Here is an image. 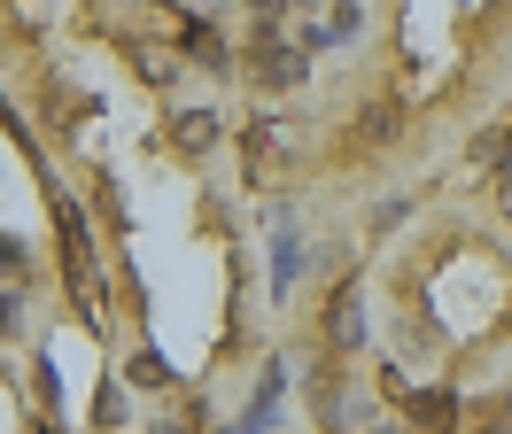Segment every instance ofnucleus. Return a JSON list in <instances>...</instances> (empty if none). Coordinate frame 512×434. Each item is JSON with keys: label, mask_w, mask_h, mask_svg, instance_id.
<instances>
[{"label": "nucleus", "mask_w": 512, "mask_h": 434, "mask_svg": "<svg viewBox=\"0 0 512 434\" xmlns=\"http://www.w3.org/2000/svg\"><path fill=\"white\" fill-rule=\"evenodd\" d=\"M171 140H179L187 155H202L210 140H218V117H210V109H179V117H171Z\"/></svg>", "instance_id": "nucleus-1"}, {"label": "nucleus", "mask_w": 512, "mask_h": 434, "mask_svg": "<svg viewBox=\"0 0 512 434\" xmlns=\"http://www.w3.org/2000/svg\"><path fill=\"white\" fill-rule=\"evenodd\" d=\"M326 334L342 341V349H357V341H365V318H357V279L342 287V295H334V318H326Z\"/></svg>", "instance_id": "nucleus-2"}, {"label": "nucleus", "mask_w": 512, "mask_h": 434, "mask_svg": "<svg viewBox=\"0 0 512 434\" xmlns=\"http://www.w3.org/2000/svg\"><path fill=\"white\" fill-rule=\"evenodd\" d=\"M412 419L435 427V434H450L458 427V396H450V388H427V396H412Z\"/></svg>", "instance_id": "nucleus-3"}, {"label": "nucleus", "mask_w": 512, "mask_h": 434, "mask_svg": "<svg viewBox=\"0 0 512 434\" xmlns=\"http://www.w3.org/2000/svg\"><path fill=\"white\" fill-rule=\"evenodd\" d=\"M264 86H295L303 78V55H288V47H256V62H249Z\"/></svg>", "instance_id": "nucleus-4"}, {"label": "nucleus", "mask_w": 512, "mask_h": 434, "mask_svg": "<svg viewBox=\"0 0 512 434\" xmlns=\"http://www.w3.org/2000/svg\"><path fill=\"white\" fill-rule=\"evenodd\" d=\"M132 380H140V388H163V380H171V365H163L156 349H140V357H132Z\"/></svg>", "instance_id": "nucleus-5"}, {"label": "nucleus", "mask_w": 512, "mask_h": 434, "mask_svg": "<svg viewBox=\"0 0 512 434\" xmlns=\"http://www.w3.org/2000/svg\"><path fill=\"white\" fill-rule=\"evenodd\" d=\"M140 78H148V86H163V78H171V55H156V47H140Z\"/></svg>", "instance_id": "nucleus-6"}, {"label": "nucleus", "mask_w": 512, "mask_h": 434, "mask_svg": "<svg viewBox=\"0 0 512 434\" xmlns=\"http://www.w3.org/2000/svg\"><path fill=\"white\" fill-rule=\"evenodd\" d=\"M497 427H505V434H512V411H505V419H497Z\"/></svg>", "instance_id": "nucleus-7"}]
</instances>
